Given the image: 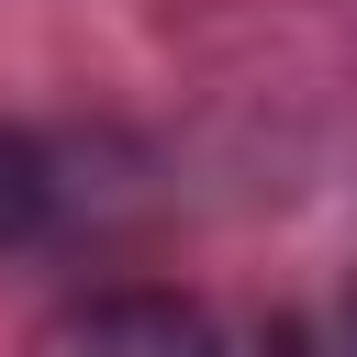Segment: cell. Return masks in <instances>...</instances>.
Returning <instances> with one entry per match:
<instances>
[{"label":"cell","instance_id":"6da1fadb","mask_svg":"<svg viewBox=\"0 0 357 357\" xmlns=\"http://www.w3.org/2000/svg\"><path fill=\"white\" fill-rule=\"evenodd\" d=\"M33 357H223V324L190 290H89L33 335Z\"/></svg>","mask_w":357,"mask_h":357},{"label":"cell","instance_id":"7a4b0ae2","mask_svg":"<svg viewBox=\"0 0 357 357\" xmlns=\"http://www.w3.org/2000/svg\"><path fill=\"white\" fill-rule=\"evenodd\" d=\"M56 212H67V178H56V156H45L22 123H0V257L45 245V234H56Z\"/></svg>","mask_w":357,"mask_h":357}]
</instances>
